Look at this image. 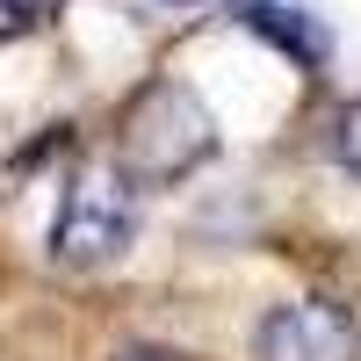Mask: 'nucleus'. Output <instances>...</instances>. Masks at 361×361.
<instances>
[{
  "instance_id": "f257e3e1",
  "label": "nucleus",
  "mask_w": 361,
  "mask_h": 361,
  "mask_svg": "<svg viewBox=\"0 0 361 361\" xmlns=\"http://www.w3.org/2000/svg\"><path fill=\"white\" fill-rule=\"evenodd\" d=\"M209 152H217V123L195 87L180 80H152L123 116V137H116V166H123L137 188H159V180L195 173Z\"/></svg>"
},
{
  "instance_id": "f03ea898",
  "label": "nucleus",
  "mask_w": 361,
  "mask_h": 361,
  "mask_svg": "<svg viewBox=\"0 0 361 361\" xmlns=\"http://www.w3.org/2000/svg\"><path fill=\"white\" fill-rule=\"evenodd\" d=\"M130 238H137V180L123 166H80L51 224V260L87 275V267L123 260Z\"/></svg>"
},
{
  "instance_id": "7ed1b4c3",
  "label": "nucleus",
  "mask_w": 361,
  "mask_h": 361,
  "mask_svg": "<svg viewBox=\"0 0 361 361\" xmlns=\"http://www.w3.org/2000/svg\"><path fill=\"white\" fill-rule=\"evenodd\" d=\"M253 361H361V325L340 296H296L260 318Z\"/></svg>"
},
{
  "instance_id": "20e7f679",
  "label": "nucleus",
  "mask_w": 361,
  "mask_h": 361,
  "mask_svg": "<svg viewBox=\"0 0 361 361\" xmlns=\"http://www.w3.org/2000/svg\"><path fill=\"white\" fill-rule=\"evenodd\" d=\"M231 15L246 22V29H260L267 44H282L296 66H325V51H333L325 22H311V8H296V0H238Z\"/></svg>"
},
{
  "instance_id": "39448f33",
  "label": "nucleus",
  "mask_w": 361,
  "mask_h": 361,
  "mask_svg": "<svg viewBox=\"0 0 361 361\" xmlns=\"http://www.w3.org/2000/svg\"><path fill=\"white\" fill-rule=\"evenodd\" d=\"M58 8H66V0H0V44H22V37H37V29H51Z\"/></svg>"
},
{
  "instance_id": "423d86ee",
  "label": "nucleus",
  "mask_w": 361,
  "mask_h": 361,
  "mask_svg": "<svg viewBox=\"0 0 361 361\" xmlns=\"http://www.w3.org/2000/svg\"><path fill=\"white\" fill-rule=\"evenodd\" d=\"M333 152H340V166L361 180V102H347V109L333 116Z\"/></svg>"
},
{
  "instance_id": "0eeeda50",
  "label": "nucleus",
  "mask_w": 361,
  "mask_h": 361,
  "mask_svg": "<svg viewBox=\"0 0 361 361\" xmlns=\"http://www.w3.org/2000/svg\"><path fill=\"white\" fill-rule=\"evenodd\" d=\"M116 361H180V354H159V347H130V354H116Z\"/></svg>"
}]
</instances>
